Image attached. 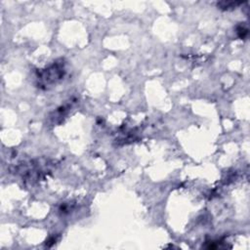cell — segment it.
<instances>
[{"label":"cell","mask_w":250,"mask_h":250,"mask_svg":"<svg viewBox=\"0 0 250 250\" xmlns=\"http://www.w3.org/2000/svg\"><path fill=\"white\" fill-rule=\"evenodd\" d=\"M239 4H242V2H220L218 3V7L223 10H229L231 8H235Z\"/></svg>","instance_id":"6da1fadb"},{"label":"cell","mask_w":250,"mask_h":250,"mask_svg":"<svg viewBox=\"0 0 250 250\" xmlns=\"http://www.w3.org/2000/svg\"><path fill=\"white\" fill-rule=\"evenodd\" d=\"M238 34L240 38H244L248 34V29L243 28V26H239V28H238Z\"/></svg>","instance_id":"7a4b0ae2"}]
</instances>
